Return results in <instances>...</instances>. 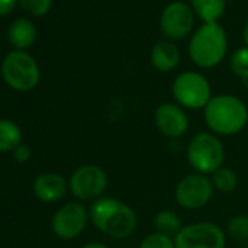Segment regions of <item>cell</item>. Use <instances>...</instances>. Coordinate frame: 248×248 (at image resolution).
Here are the masks:
<instances>
[{"instance_id": "obj_1", "label": "cell", "mask_w": 248, "mask_h": 248, "mask_svg": "<svg viewBox=\"0 0 248 248\" xmlns=\"http://www.w3.org/2000/svg\"><path fill=\"white\" fill-rule=\"evenodd\" d=\"M89 217L96 229L115 239L130 236L138 228L136 212L127 203L115 197L104 196L92 202Z\"/></svg>"}, {"instance_id": "obj_2", "label": "cell", "mask_w": 248, "mask_h": 248, "mask_svg": "<svg viewBox=\"0 0 248 248\" xmlns=\"http://www.w3.org/2000/svg\"><path fill=\"white\" fill-rule=\"evenodd\" d=\"M207 129L216 136H233L248 123V108L239 98L222 93L212 96L203 109Z\"/></svg>"}, {"instance_id": "obj_3", "label": "cell", "mask_w": 248, "mask_h": 248, "mask_svg": "<svg viewBox=\"0 0 248 248\" xmlns=\"http://www.w3.org/2000/svg\"><path fill=\"white\" fill-rule=\"evenodd\" d=\"M228 50L225 30L217 22H206L191 37L188 53L194 64L203 69L217 66Z\"/></svg>"}, {"instance_id": "obj_4", "label": "cell", "mask_w": 248, "mask_h": 248, "mask_svg": "<svg viewBox=\"0 0 248 248\" xmlns=\"http://www.w3.org/2000/svg\"><path fill=\"white\" fill-rule=\"evenodd\" d=\"M187 161L196 172L212 175L216 170L223 167V143L212 132L197 133L187 145Z\"/></svg>"}, {"instance_id": "obj_5", "label": "cell", "mask_w": 248, "mask_h": 248, "mask_svg": "<svg viewBox=\"0 0 248 248\" xmlns=\"http://www.w3.org/2000/svg\"><path fill=\"white\" fill-rule=\"evenodd\" d=\"M171 91L177 104L187 109H204L212 99L209 80L197 72H184L178 75Z\"/></svg>"}, {"instance_id": "obj_6", "label": "cell", "mask_w": 248, "mask_h": 248, "mask_svg": "<svg viewBox=\"0 0 248 248\" xmlns=\"http://www.w3.org/2000/svg\"><path fill=\"white\" fill-rule=\"evenodd\" d=\"M2 73L9 86L16 91H31L40 80V69L35 60L21 50L9 53L2 64Z\"/></svg>"}, {"instance_id": "obj_7", "label": "cell", "mask_w": 248, "mask_h": 248, "mask_svg": "<svg viewBox=\"0 0 248 248\" xmlns=\"http://www.w3.org/2000/svg\"><path fill=\"white\" fill-rule=\"evenodd\" d=\"M175 248H225L226 232L213 222H194L174 236Z\"/></svg>"}, {"instance_id": "obj_8", "label": "cell", "mask_w": 248, "mask_h": 248, "mask_svg": "<svg viewBox=\"0 0 248 248\" xmlns=\"http://www.w3.org/2000/svg\"><path fill=\"white\" fill-rule=\"evenodd\" d=\"M213 194L215 187L212 184L210 177L200 172L184 175L177 183L174 191L178 206L187 210H197L204 207L212 200Z\"/></svg>"}, {"instance_id": "obj_9", "label": "cell", "mask_w": 248, "mask_h": 248, "mask_svg": "<svg viewBox=\"0 0 248 248\" xmlns=\"http://www.w3.org/2000/svg\"><path fill=\"white\" fill-rule=\"evenodd\" d=\"M108 186L107 172L93 164L82 165L73 171L69 180V188L72 194L82 202H95L104 197Z\"/></svg>"}, {"instance_id": "obj_10", "label": "cell", "mask_w": 248, "mask_h": 248, "mask_svg": "<svg viewBox=\"0 0 248 248\" xmlns=\"http://www.w3.org/2000/svg\"><path fill=\"white\" fill-rule=\"evenodd\" d=\"M89 210L79 202H70L62 206L53 217V231L62 239L79 236L88 225Z\"/></svg>"}, {"instance_id": "obj_11", "label": "cell", "mask_w": 248, "mask_h": 248, "mask_svg": "<svg viewBox=\"0 0 248 248\" xmlns=\"http://www.w3.org/2000/svg\"><path fill=\"white\" fill-rule=\"evenodd\" d=\"M155 126L159 133L168 139L184 136L190 127V120L183 107L174 102H164L155 109Z\"/></svg>"}, {"instance_id": "obj_12", "label": "cell", "mask_w": 248, "mask_h": 248, "mask_svg": "<svg viewBox=\"0 0 248 248\" xmlns=\"http://www.w3.org/2000/svg\"><path fill=\"white\" fill-rule=\"evenodd\" d=\"M193 12L183 2L170 3L161 16V30L171 40H180L190 34L193 28Z\"/></svg>"}, {"instance_id": "obj_13", "label": "cell", "mask_w": 248, "mask_h": 248, "mask_svg": "<svg viewBox=\"0 0 248 248\" xmlns=\"http://www.w3.org/2000/svg\"><path fill=\"white\" fill-rule=\"evenodd\" d=\"M67 190L66 180L56 172H44L34 181V193L38 200L46 203L59 202Z\"/></svg>"}, {"instance_id": "obj_14", "label": "cell", "mask_w": 248, "mask_h": 248, "mask_svg": "<svg viewBox=\"0 0 248 248\" xmlns=\"http://www.w3.org/2000/svg\"><path fill=\"white\" fill-rule=\"evenodd\" d=\"M151 62L159 72H171L180 63V51L175 44L170 41H159L154 46Z\"/></svg>"}, {"instance_id": "obj_15", "label": "cell", "mask_w": 248, "mask_h": 248, "mask_svg": "<svg viewBox=\"0 0 248 248\" xmlns=\"http://www.w3.org/2000/svg\"><path fill=\"white\" fill-rule=\"evenodd\" d=\"M35 27L28 19H16L12 22L8 31V38L11 44L16 48H27L35 41Z\"/></svg>"}, {"instance_id": "obj_16", "label": "cell", "mask_w": 248, "mask_h": 248, "mask_svg": "<svg viewBox=\"0 0 248 248\" xmlns=\"http://www.w3.org/2000/svg\"><path fill=\"white\" fill-rule=\"evenodd\" d=\"M154 225H155L156 232H161L170 236H175L183 228L181 217L171 209L159 210L154 217Z\"/></svg>"}, {"instance_id": "obj_17", "label": "cell", "mask_w": 248, "mask_h": 248, "mask_svg": "<svg viewBox=\"0 0 248 248\" xmlns=\"http://www.w3.org/2000/svg\"><path fill=\"white\" fill-rule=\"evenodd\" d=\"M22 140L21 129L14 121L0 120V152L15 151Z\"/></svg>"}, {"instance_id": "obj_18", "label": "cell", "mask_w": 248, "mask_h": 248, "mask_svg": "<svg viewBox=\"0 0 248 248\" xmlns=\"http://www.w3.org/2000/svg\"><path fill=\"white\" fill-rule=\"evenodd\" d=\"M191 3L204 22H216L225 12V0H191Z\"/></svg>"}, {"instance_id": "obj_19", "label": "cell", "mask_w": 248, "mask_h": 248, "mask_svg": "<svg viewBox=\"0 0 248 248\" xmlns=\"http://www.w3.org/2000/svg\"><path fill=\"white\" fill-rule=\"evenodd\" d=\"M212 184L215 187V190L229 194L232 191H235L236 186H238V177L236 172L232 168L228 167H220L219 170H216L212 175H210Z\"/></svg>"}, {"instance_id": "obj_20", "label": "cell", "mask_w": 248, "mask_h": 248, "mask_svg": "<svg viewBox=\"0 0 248 248\" xmlns=\"http://www.w3.org/2000/svg\"><path fill=\"white\" fill-rule=\"evenodd\" d=\"M226 235L238 242H248V216L235 215L226 223Z\"/></svg>"}, {"instance_id": "obj_21", "label": "cell", "mask_w": 248, "mask_h": 248, "mask_svg": "<svg viewBox=\"0 0 248 248\" xmlns=\"http://www.w3.org/2000/svg\"><path fill=\"white\" fill-rule=\"evenodd\" d=\"M139 248H175V242H174V236L155 231L142 239Z\"/></svg>"}, {"instance_id": "obj_22", "label": "cell", "mask_w": 248, "mask_h": 248, "mask_svg": "<svg viewBox=\"0 0 248 248\" xmlns=\"http://www.w3.org/2000/svg\"><path fill=\"white\" fill-rule=\"evenodd\" d=\"M231 69L236 76H239L242 79H248V47L238 48L232 54Z\"/></svg>"}, {"instance_id": "obj_23", "label": "cell", "mask_w": 248, "mask_h": 248, "mask_svg": "<svg viewBox=\"0 0 248 248\" xmlns=\"http://www.w3.org/2000/svg\"><path fill=\"white\" fill-rule=\"evenodd\" d=\"M19 2L25 11L37 16L46 15L51 8V0H19Z\"/></svg>"}, {"instance_id": "obj_24", "label": "cell", "mask_w": 248, "mask_h": 248, "mask_svg": "<svg viewBox=\"0 0 248 248\" xmlns=\"http://www.w3.org/2000/svg\"><path fill=\"white\" fill-rule=\"evenodd\" d=\"M14 158H15V161H18V162H27V161L31 158V149H30V146L21 143V145L14 151Z\"/></svg>"}, {"instance_id": "obj_25", "label": "cell", "mask_w": 248, "mask_h": 248, "mask_svg": "<svg viewBox=\"0 0 248 248\" xmlns=\"http://www.w3.org/2000/svg\"><path fill=\"white\" fill-rule=\"evenodd\" d=\"M16 0H0V15H6L14 11Z\"/></svg>"}, {"instance_id": "obj_26", "label": "cell", "mask_w": 248, "mask_h": 248, "mask_svg": "<svg viewBox=\"0 0 248 248\" xmlns=\"http://www.w3.org/2000/svg\"><path fill=\"white\" fill-rule=\"evenodd\" d=\"M82 248H108V247L105 244H102V242H88Z\"/></svg>"}, {"instance_id": "obj_27", "label": "cell", "mask_w": 248, "mask_h": 248, "mask_svg": "<svg viewBox=\"0 0 248 248\" xmlns=\"http://www.w3.org/2000/svg\"><path fill=\"white\" fill-rule=\"evenodd\" d=\"M242 37H244V41H245V44H247V47H248V22H247V25H245V28H244Z\"/></svg>"}, {"instance_id": "obj_28", "label": "cell", "mask_w": 248, "mask_h": 248, "mask_svg": "<svg viewBox=\"0 0 248 248\" xmlns=\"http://www.w3.org/2000/svg\"><path fill=\"white\" fill-rule=\"evenodd\" d=\"M247 248H248V244H247Z\"/></svg>"}]
</instances>
